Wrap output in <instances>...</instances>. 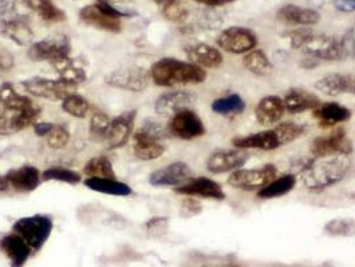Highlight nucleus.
<instances>
[{
	"label": "nucleus",
	"mask_w": 355,
	"mask_h": 267,
	"mask_svg": "<svg viewBox=\"0 0 355 267\" xmlns=\"http://www.w3.org/2000/svg\"><path fill=\"white\" fill-rule=\"evenodd\" d=\"M203 267H242L238 264H234V262H223V264H214V265H206Z\"/></svg>",
	"instance_id": "obj_53"
},
{
	"label": "nucleus",
	"mask_w": 355,
	"mask_h": 267,
	"mask_svg": "<svg viewBox=\"0 0 355 267\" xmlns=\"http://www.w3.org/2000/svg\"><path fill=\"white\" fill-rule=\"evenodd\" d=\"M30 11L27 0H0L1 31L20 46H30L33 42Z\"/></svg>",
	"instance_id": "obj_4"
},
{
	"label": "nucleus",
	"mask_w": 355,
	"mask_h": 267,
	"mask_svg": "<svg viewBox=\"0 0 355 267\" xmlns=\"http://www.w3.org/2000/svg\"><path fill=\"white\" fill-rule=\"evenodd\" d=\"M168 132L179 139L191 141L206 134V127L196 111L184 108L170 118L167 125Z\"/></svg>",
	"instance_id": "obj_11"
},
{
	"label": "nucleus",
	"mask_w": 355,
	"mask_h": 267,
	"mask_svg": "<svg viewBox=\"0 0 355 267\" xmlns=\"http://www.w3.org/2000/svg\"><path fill=\"white\" fill-rule=\"evenodd\" d=\"M202 212V205L194 198H186L180 206V215L183 218H191Z\"/></svg>",
	"instance_id": "obj_47"
},
{
	"label": "nucleus",
	"mask_w": 355,
	"mask_h": 267,
	"mask_svg": "<svg viewBox=\"0 0 355 267\" xmlns=\"http://www.w3.org/2000/svg\"><path fill=\"white\" fill-rule=\"evenodd\" d=\"M232 144L236 148L242 150H263V151H272L282 147V142L279 134L275 128L265 130L259 132H254L245 137H235L232 139Z\"/></svg>",
	"instance_id": "obj_20"
},
{
	"label": "nucleus",
	"mask_w": 355,
	"mask_h": 267,
	"mask_svg": "<svg viewBox=\"0 0 355 267\" xmlns=\"http://www.w3.org/2000/svg\"><path fill=\"white\" fill-rule=\"evenodd\" d=\"M10 187H11V186H10V183H8V180L6 179V177L0 175V193L7 191Z\"/></svg>",
	"instance_id": "obj_52"
},
{
	"label": "nucleus",
	"mask_w": 355,
	"mask_h": 267,
	"mask_svg": "<svg viewBox=\"0 0 355 267\" xmlns=\"http://www.w3.org/2000/svg\"><path fill=\"white\" fill-rule=\"evenodd\" d=\"M111 125V119L105 112L96 111L89 121V139L92 142H106L107 132Z\"/></svg>",
	"instance_id": "obj_38"
},
{
	"label": "nucleus",
	"mask_w": 355,
	"mask_h": 267,
	"mask_svg": "<svg viewBox=\"0 0 355 267\" xmlns=\"http://www.w3.org/2000/svg\"><path fill=\"white\" fill-rule=\"evenodd\" d=\"M146 229L148 235L151 236H162L167 232V219L166 218H159V216H155V218H151L147 225H146Z\"/></svg>",
	"instance_id": "obj_46"
},
{
	"label": "nucleus",
	"mask_w": 355,
	"mask_h": 267,
	"mask_svg": "<svg viewBox=\"0 0 355 267\" xmlns=\"http://www.w3.org/2000/svg\"><path fill=\"white\" fill-rule=\"evenodd\" d=\"M150 79V71L137 66L115 70L105 78L108 86L132 92H141L147 89Z\"/></svg>",
	"instance_id": "obj_13"
},
{
	"label": "nucleus",
	"mask_w": 355,
	"mask_h": 267,
	"mask_svg": "<svg viewBox=\"0 0 355 267\" xmlns=\"http://www.w3.org/2000/svg\"><path fill=\"white\" fill-rule=\"evenodd\" d=\"M42 110L34 105L27 110L12 111V110H0V135H11L35 125Z\"/></svg>",
	"instance_id": "obj_15"
},
{
	"label": "nucleus",
	"mask_w": 355,
	"mask_h": 267,
	"mask_svg": "<svg viewBox=\"0 0 355 267\" xmlns=\"http://www.w3.org/2000/svg\"><path fill=\"white\" fill-rule=\"evenodd\" d=\"M62 108L64 112H67L73 118L83 119L87 117V114L89 112V103L86 98L73 92L63 101Z\"/></svg>",
	"instance_id": "obj_39"
},
{
	"label": "nucleus",
	"mask_w": 355,
	"mask_h": 267,
	"mask_svg": "<svg viewBox=\"0 0 355 267\" xmlns=\"http://www.w3.org/2000/svg\"><path fill=\"white\" fill-rule=\"evenodd\" d=\"M354 147L343 130H336L329 135L318 137L310 148L313 158H324L333 155H352Z\"/></svg>",
	"instance_id": "obj_12"
},
{
	"label": "nucleus",
	"mask_w": 355,
	"mask_h": 267,
	"mask_svg": "<svg viewBox=\"0 0 355 267\" xmlns=\"http://www.w3.org/2000/svg\"><path fill=\"white\" fill-rule=\"evenodd\" d=\"M175 193L187 196H202L207 199H215V200H223L226 194L219 183L215 180L206 177L193 178L189 183L177 187Z\"/></svg>",
	"instance_id": "obj_21"
},
{
	"label": "nucleus",
	"mask_w": 355,
	"mask_h": 267,
	"mask_svg": "<svg viewBox=\"0 0 355 267\" xmlns=\"http://www.w3.org/2000/svg\"><path fill=\"white\" fill-rule=\"evenodd\" d=\"M86 187L107 196H128L132 194V189L123 182L116 179L87 178L85 179Z\"/></svg>",
	"instance_id": "obj_30"
},
{
	"label": "nucleus",
	"mask_w": 355,
	"mask_h": 267,
	"mask_svg": "<svg viewBox=\"0 0 355 267\" xmlns=\"http://www.w3.org/2000/svg\"><path fill=\"white\" fill-rule=\"evenodd\" d=\"M34 105L35 103L28 96L21 95L11 83L4 82L0 86V106L3 108L12 110V111H21Z\"/></svg>",
	"instance_id": "obj_31"
},
{
	"label": "nucleus",
	"mask_w": 355,
	"mask_h": 267,
	"mask_svg": "<svg viewBox=\"0 0 355 267\" xmlns=\"http://www.w3.org/2000/svg\"><path fill=\"white\" fill-rule=\"evenodd\" d=\"M21 87L33 96L47 99L51 102H58V101L63 102L69 95L73 94L72 89H75L72 86L66 85L60 79H50V78H40V76H35L21 82Z\"/></svg>",
	"instance_id": "obj_10"
},
{
	"label": "nucleus",
	"mask_w": 355,
	"mask_h": 267,
	"mask_svg": "<svg viewBox=\"0 0 355 267\" xmlns=\"http://www.w3.org/2000/svg\"><path fill=\"white\" fill-rule=\"evenodd\" d=\"M314 117L320 122V127H331L337 123L347 122L352 118V111L347 107L330 102L315 108Z\"/></svg>",
	"instance_id": "obj_29"
},
{
	"label": "nucleus",
	"mask_w": 355,
	"mask_h": 267,
	"mask_svg": "<svg viewBox=\"0 0 355 267\" xmlns=\"http://www.w3.org/2000/svg\"><path fill=\"white\" fill-rule=\"evenodd\" d=\"M216 43L226 53L241 55L252 51L258 44V39L249 28L234 26L225 30L218 37Z\"/></svg>",
	"instance_id": "obj_14"
},
{
	"label": "nucleus",
	"mask_w": 355,
	"mask_h": 267,
	"mask_svg": "<svg viewBox=\"0 0 355 267\" xmlns=\"http://www.w3.org/2000/svg\"><path fill=\"white\" fill-rule=\"evenodd\" d=\"M243 66L257 76H267L272 72V64L262 50H252L245 55Z\"/></svg>",
	"instance_id": "obj_35"
},
{
	"label": "nucleus",
	"mask_w": 355,
	"mask_h": 267,
	"mask_svg": "<svg viewBox=\"0 0 355 267\" xmlns=\"http://www.w3.org/2000/svg\"><path fill=\"white\" fill-rule=\"evenodd\" d=\"M198 3L206 4V6H223V4H229L235 0H196Z\"/></svg>",
	"instance_id": "obj_51"
},
{
	"label": "nucleus",
	"mask_w": 355,
	"mask_h": 267,
	"mask_svg": "<svg viewBox=\"0 0 355 267\" xmlns=\"http://www.w3.org/2000/svg\"><path fill=\"white\" fill-rule=\"evenodd\" d=\"M71 42L66 35L50 36L30 44L28 58L34 62H49L53 66L70 58Z\"/></svg>",
	"instance_id": "obj_8"
},
{
	"label": "nucleus",
	"mask_w": 355,
	"mask_h": 267,
	"mask_svg": "<svg viewBox=\"0 0 355 267\" xmlns=\"http://www.w3.org/2000/svg\"><path fill=\"white\" fill-rule=\"evenodd\" d=\"M130 14L121 11L115 6L110 4L106 0H98L95 4H89L80 10L79 17L82 21L94 28L118 34L122 31L121 19L128 17Z\"/></svg>",
	"instance_id": "obj_6"
},
{
	"label": "nucleus",
	"mask_w": 355,
	"mask_h": 267,
	"mask_svg": "<svg viewBox=\"0 0 355 267\" xmlns=\"http://www.w3.org/2000/svg\"><path fill=\"white\" fill-rule=\"evenodd\" d=\"M324 232L333 236H353L355 235L354 219H331L324 225Z\"/></svg>",
	"instance_id": "obj_42"
},
{
	"label": "nucleus",
	"mask_w": 355,
	"mask_h": 267,
	"mask_svg": "<svg viewBox=\"0 0 355 267\" xmlns=\"http://www.w3.org/2000/svg\"><path fill=\"white\" fill-rule=\"evenodd\" d=\"M70 138V131L64 126L53 125V131L49 134L47 138V144L53 150H60L69 144Z\"/></svg>",
	"instance_id": "obj_43"
},
{
	"label": "nucleus",
	"mask_w": 355,
	"mask_h": 267,
	"mask_svg": "<svg viewBox=\"0 0 355 267\" xmlns=\"http://www.w3.org/2000/svg\"><path fill=\"white\" fill-rule=\"evenodd\" d=\"M354 82L355 75L334 72L320 78L315 83V89L327 96H339L343 94H352Z\"/></svg>",
	"instance_id": "obj_25"
},
{
	"label": "nucleus",
	"mask_w": 355,
	"mask_h": 267,
	"mask_svg": "<svg viewBox=\"0 0 355 267\" xmlns=\"http://www.w3.org/2000/svg\"><path fill=\"white\" fill-rule=\"evenodd\" d=\"M297 184V177L293 174H284L282 177L271 180L262 190L258 191V196L262 199H272L278 196H286Z\"/></svg>",
	"instance_id": "obj_33"
},
{
	"label": "nucleus",
	"mask_w": 355,
	"mask_h": 267,
	"mask_svg": "<svg viewBox=\"0 0 355 267\" xmlns=\"http://www.w3.org/2000/svg\"><path fill=\"white\" fill-rule=\"evenodd\" d=\"M53 67L56 69L59 79L62 82H64L66 85L72 86V87H76V86H79V85H82L87 80L86 71L80 66H78L71 58L66 59L62 63L55 64Z\"/></svg>",
	"instance_id": "obj_32"
},
{
	"label": "nucleus",
	"mask_w": 355,
	"mask_h": 267,
	"mask_svg": "<svg viewBox=\"0 0 355 267\" xmlns=\"http://www.w3.org/2000/svg\"><path fill=\"white\" fill-rule=\"evenodd\" d=\"M83 173L89 178L116 179L112 163L105 155L91 158L86 163Z\"/></svg>",
	"instance_id": "obj_36"
},
{
	"label": "nucleus",
	"mask_w": 355,
	"mask_h": 267,
	"mask_svg": "<svg viewBox=\"0 0 355 267\" xmlns=\"http://www.w3.org/2000/svg\"><path fill=\"white\" fill-rule=\"evenodd\" d=\"M249 158V153L242 148L216 150L207 160V170L213 174L231 173L245 166Z\"/></svg>",
	"instance_id": "obj_17"
},
{
	"label": "nucleus",
	"mask_w": 355,
	"mask_h": 267,
	"mask_svg": "<svg viewBox=\"0 0 355 267\" xmlns=\"http://www.w3.org/2000/svg\"><path fill=\"white\" fill-rule=\"evenodd\" d=\"M334 7L340 12H354L355 0H333Z\"/></svg>",
	"instance_id": "obj_49"
},
{
	"label": "nucleus",
	"mask_w": 355,
	"mask_h": 267,
	"mask_svg": "<svg viewBox=\"0 0 355 267\" xmlns=\"http://www.w3.org/2000/svg\"><path fill=\"white\" fill-rule=\"evenodd\" d=\"M214 112L220 115H230V114H242L246 108V103L238 94H231L229 96H223L215 99L211 105Z\"/></svg>",
	"instance_id": "obj_37"
},
{
	"label": "nucleus",
	"mask_w": 355,
	"mask_h": 267,
	"mask_svg": "<svg viewBox=\"0 0 355 267\" xmlns=\"http://www.w3.org/2000/svg\"><path fill=\"white\" fill-rule=\"evenodd\" d=\"M187 59L202 69H218L223 63V56L218 49L206 43H196L184 49Z\"/></svg>",
	"instance_id": "obj_24"
},
{
	"label": "nucleus",
	"mask_w": 355,
	"mask_h": 267,
	"mask_svg": "<svg viewBox=\"0 0 355 267\" xmlns=\"http://www.w3.org/2000/svg\"><path fill=\"white\" fill-rule=\"evenodd\" d=\"M278 169L274 164H265L259 169H239L231 173L227 183L242 191H259L271 180L277 178Z\"/></svg>",
	"instance_id": "obj_9"
},
{
	"label": "nucleus",
	"mask_w": 355,
	"mask_h": 267,
	"mask_svg": "<svg viewBox=\"0 0 355 267\" xmlns=\"http://www.w3.org/2000/svg\"><path fill=\"white\" fill-rule=\"evenodd\" d=\"M352 94H354L355 95V82H354V87H353V92Z\"/></svg>",
	"instance_id": "obj_56"
},
{
	"label": "nucleus",
	"mask_w": 355,
	"mask_h": 267,
	"mask_svg": "<svg viewBox=\"0 0 355 267\" xmlns=\"http://www.w3.org/2000/svg\"><path fill=\"white\" fill-rule=\"evenodd\" d=\"M53 125L50 122H37L34 125V132L37 137H46L53 131Z\"/></svg>",
	"instance_id": "obj_50"
},
{
	"label": "nucleus",
	"mask_w": 355,
	"mask_h": 267,
	"mask_svg": "<svg viewBox=\"0 0 355 267\" xmlns=\"http://www.w3.org/2000/svg\"><path fill=\"white\" fill-rule=\"evenodd\" d=\"M150 76L157 86L177 87L203 83L207 78V72L191 62L163 58L151 66Z\"/></svg>",
	"instance_id": "obj_2"
},
{
	"label": "nucleus",
	"mask_w": 355,
	"mask_h": 267,
	"mask_svg": "<svg viewBox=\"0 0 355 267\" xmlns=\"http://www.w3.org/2000/svg\"><path fill=\"white\" fill-rule=\"evenodd\" d=\"M162 12L173 21H182L187 18V10L179 0H167L162 4Z\"/></svg>",
	"instance_id": "obj_44"
},
{
	"label": "nucleus",
	"mask_w": 355,
	"mask_h": 267,
	"mask_svg": "<svg viewBox=\"0 0 355 267\" xmlns=\"http://www.w3.org/2000/svg\"><path fill=\"white\" fill-rule=\"evenodd\" d=\"M349 155H333L307 160L300 171L303 186L311 191H322L339 183L350 170Z\"/></svg>",
	"instance_id": "obj_1"
},
{
	"label": "nucleus",
	"mask_w": 355,
	"mask_h": 267,
	"mask_svg": "<svg viewBox=\"0 0 355 267\" xmlns=\"http://www.w3.org/2000/svg\"><path fill=\"white\" fill-rule=\"evenodd\" d=\"M53 218L42 214L23 216L12 226L14 232H17L26 241V243L31 248L33 252L39 251L46 245V242L49 241L53 232Z\"/></svg>",
	"instance_id": "obj_7"
},
{
	"label": "nucleus",
	"mask_w": 355,
	"mask_h": 267,
	"mask_svg": "<svg viewBox=\"0 0 355 267\" xmlns=\"http://www.w3.org/2000/svg\"><path fill=\"white\" fill-rule=\"evenodd\" d=\"M4 177L12 189L21 193H31L42 183L40 171L31 164H24L19 169L10 170Z\"/></svg>",
	"instance_id": "obj_23"
},
{
	"label": "nucleus",
	"mask_w": 355,
	"mask_h": 267,
	"mask_svg": "<svg viewBox=\"0 0 355 267\" xmlns=\"http://www.w3.org/2000/svg\"><path fill=\"white\" fill-rule=\"evenodd\" d=\"M340 44H342L345 58L355 59V24L346 31L345 35L340 37Z\"/></svg>",
	"instance_id": "obj_45"
},
{
	"label": "nucleus",
	"mask_w": 355,
	"mask_h": 267,
	"mask_svg": "<svg viewBox=\"0 0 355 267\" xmlns=\"http://www.w3.org/2000/svg\"><path fill=\"white\" fill-rule=\"evenodd\" d=\"M278 18L297 26H314L320 21V14L313 8H304L295 4H286L278 11Z\"/></svg>",
	"instance_id": "obj_28"
},
{
	"label": "nucleus",
	"mask_w": 355,
	"mask_h": 267,
	"mask_svg": "<svg viewBox=\"0 0 355 267\" xmlns=\"http://www.w3.org/2000/svg\"><path fill=\"white\" fill-rule=\"evenodd\" d=\"M284 110L290 114H301L306 111H314L322 105L320 98L304 89H291L284 95Z\"/></svg>",
	"instance_id": "obj_26"
},
{
	"label": "nucleus",
	"mask_w": 355,
	"mask_h": 267,
	"mask_svg": "<svg viewBox=\"0 0 355 267\" xmlns=\"http://www.w3.org/2000/svg\"><path fill=\"white\" fill-rule=\"evenodd\" d=\"M106 1L114 6V3H122V1H125V0H106Z\"/></svg>",
	"instance_id": "obj_54"
},
{
	"label": "nucleus",
	"mask_w": 355,
	"mask_h": 267,
	"mask_svg": "<svg viewBox=\"0 0 355 267\" xmlns=\"http://www.w3.org/2000/svg\"><path fill=\"white\" fill-rule=\"evenodd\" d=\"M0 250L8 258L11 267H24L33 254L31 248L17 232L0 239Z\"/></svg>",
	"instance_id": "obj_22"
},
{
	"label": "nucleus",
	"mask_w": 355,
	"mask_h": 267,
	"mask_svg": "<svg viewBox=\"0 0 355 267\" xmlns=\"http://www.w3.org/2000/svg\"><path fill=\"white\" fill-rule=\"evenodd\" d=\"M290 43L294 50L306 53L313 59L329 62L345 59L340 39L337 36L311 30H298L290 35Z\"/></svg>",
	"instance_id": "obj_3"
},
{
	"label": "nucleus",
	"mask_w": 355,
	"mask_h": 267,
	"mask_svg": "<svg viewBox=\"0 0 355 267\" xmlns=\"http://www.w3.org/2000/svg\"><path fill=\"white\" fill-rule=\"evenodd\" d=\"M27 3L30 10L46 21L59 23L66 20V12L55 6L53 0H27Z\"/></svg>",
	"instance_id": "obj_34"
},
{
	"label": "nucleus",
	"mask_w": 355,
	"mask_h": 267,
	"mask_svg": "<svg viewBox=\"0 0 355 267\" xmlns=\"http://www.w3.org/2000/svg\"><path fill=\"white\" fill-rule=\"evenodd\" d=\"M284 99L275 95L265 96L255 107V118L259 125L271 126L278 123L284 114Z\"/></svg>",
	"instance_id": "obj_27"
},
{
	"label": "nucleus",
	"mask_w": 355,
	"mask_h": 267,
	"mask_svg": "<svg viewBox=\"0 0 355 267\" xmlns=\"http://www.w3.org/2000/svg\"><path fill=\"white\" fill-rule=\"evenodd\" d=\"M196 95L191 91L175 89L162 94L155 102V111L160 117L171 118L179 111L190 106L196 102Z\"/></svg>",
	"instance_id": "obj_19"
},
{
	"label": "nucleus",
	"mask_w": 355,
	"mask_h": 267,
	"mask_svg": "<svg viewBox=\"0 0 355 267\" xmlns=\"http://www.w3.org/2000/svg\"><path fill=\"white\" fill-rule=\"evenodd\" d=\"M277 130V132L279 134L282 146L288 144V143L297 141L298 138H301L306 132V127L295 122H282L277 127H274Z\"/></svg>",
	"instance_id": "obj_41"
},
{
	"label": "nucleus",
	"mask_w": 355,
	"mask_h": 267,
	"mask_svg": "<svg viewBox=\"0 0 355 267\" xmlns=\"http://www.w3.org/2000/svg\"><path fill=\"white\" fill-rule=\"evenodd\" d=\"M137 110L122 112L119 117L111 121L107 132L106 144L108 150H116L127 144L135 126Z\"/></svg>",
	"instance_id": "obj_18"
},
{
	"label": "nucleus",
	"mask_w": 355,
	"mask_h": 267,
	"mask_svg": "<svg viewBox=\"0 0 355 267\" xmlns=\"http://www.w3.org/2000/svg\"><path fill=\"white\" fill-rule=\"evenodd\" d=\"M194 178V173L184 162H174L154 171L150 175V184L155 187H180Z\"/></svg>",
	"instance_id": "obj_16"
},
{
	"label": "nucleus",
	"mask_w": 355,
	"mask_h": 267,
	"mask_svg": "<svg viewBox=\"0 0 355 267\" xmlns=\"http://www.w3.org/2000/svg\"><path fill=\"white\" fill-rule=\"evenodd\" d=\"M153 1H155L157 4H159V6H162L164 1H167V0H153Z\"/></svg>",
	"instance_id": "obj_55"
},
{
	"label": "nucleus",
	"mask_w": 355,
	"mask_h": 267,
	"mask_svg": "<svg viewBox=\"0 0 355 267\" xmlns=\"http://www.w3.org/2000/svg\"><path fill=\"white\" fill-rule=\"evenodd\" d=\"M42 180L44 182L56 180V182H63L69 184H78L82 182V177L73 170L63 169V167H51L42 173Z\"/></svg>",
	"instance_id": "obj_40"
},
{
	"label": "nucleus",
	"mask_w": 355,
	"mask_h": 267,
	"mask_svg": "<svg viewBox=\"0 0 355 267\" xmlns=\"http://www.w3.org/2000/svg\"><path fill=\"white\" fill-rule=\"evenodd\" d=\"M170 137L167 126L159 121L147 118L132 135V148L138 160H158L166 151L164 141Z\"/></svg>",
	"instance_id": "obj_5"
},
{
	"label": "nucleus",
	"mask_w": 355,
	"mask_h": 267,
	"mask_svg": "<svg viewBox=\"0 0 355 267\" xmlns=\"http://www.w3.org/2000/svg\"><path fill=\"white\" fill-rule=\"evenodd\" d=\"M14 64H15V60L12 53L0 46V75L11 71L14 69Z\"/></svg>",
	"instance_id": "obj_48"
}]
</instances>
